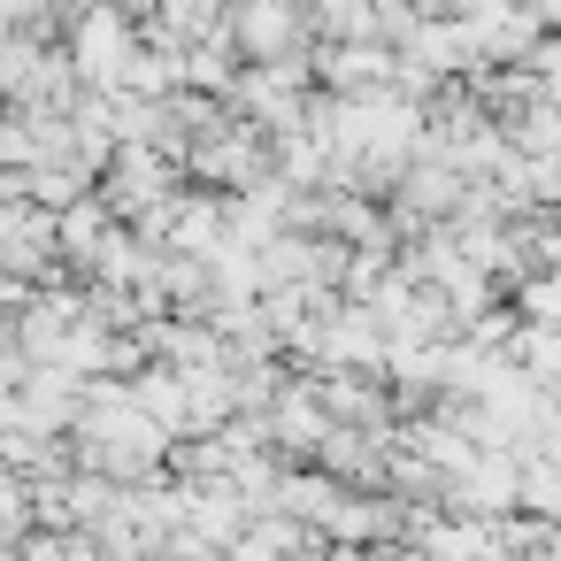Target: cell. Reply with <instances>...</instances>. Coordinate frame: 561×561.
<instances>
[{
	"instance_id": "obj_1",
	"label": "cell",
	"mask_w": 561,
	"mask_h": 561,
	"mask_svg": "<svg viewBox=\"0 0 561 561\" xmlns=\"http://www.w3.org/2000/svg\"><path fill=\"white\" fill-rule=\"evenodd\" d=\"M515 477H523V454L515 446H477L446 477V507H461V515H507L515 507Z\"/></svg>"
},
{
	"instance_id": "obj_2",
	"label": "cell",
	"mask_w": 561,
	"mask_h": 561,
	"mask_svg": "<svg viewBox=\"0 0 561 561\" xmlns=\"http://www.w3.org/2000/svg\"><path fill=\"white\" fill-rule=\"evenodd\" d=\"M323 431H331V408H323L316 377H285V385H277V400L262 408V438H270L277 454H308V461H316Z\"/></svg>"
},
{
	"instance_id": "obj_3",
	"label": "cell",
	"mask_w": 561,
	"mask_h": 561,
	"mask_svg": "<svg viewBox=\"0 0 561 561\" xmlns=\"http://www.w3.org/2000/svg\"><path fill=\"white\" fill-rule=\"evenodd\" d=\"M55 208L39 201H0V270H16V277H55Z\"/></svg>"
},
{
	"instance_id": "obj_4",
	"label": "cell",
	"mask_w": 561,
	"mask_h": 561,
	"mask_svg": "<svg viewBox=\"0 0 561 561\" xmlns=\"http://www.w3.org/2000/svg\"><path fill=\"white\" fill-rule=\"evenodd\" d=\"M124 62H131V32H124L116 16H93V24L78 32V70H85L93 85H124Z\"/></svg>"
},
{
	"instance_id": "obj_5",
	"label": "cell",
	"mask_w": 561,
	"mask_h": 561,
	"mask_svg": "<svg viewBox=\"0 0 561 561\" xmlns=\"http://www.w3.org/2000/svg\"><path fill=\"white\" fill-rule=\"evenodd\" d=\"M323 78H331L339 93H377V85L392 78V62H385L377 47H346V55H331V62H323Z\"/></svg>"
},
{
	"instance_id": "obj_6",
	"label": "cell",
	"mask_w": 561,
	"mask_h": 561,
	"mask_svg": "<svg viewBox=\"0 0 561 561\" xmlns=\"http://www.w3.org/2000/svg\"><path fill=\"white\" fill-rule=\"evenodd\" d=\"M507 293H515V316L523 323H561V270H530Z\"/></svg>"
},
{
	"instance_id": "obj_7",
	"label": "cell",
	"mask_w": 561,
	"mask_h": 561,
	"mask_svg": "<svg viewBox=\"0 0 561 561\" xmlns=\"http://www.w3.org/2000/svg\"><path fill=\"white\" fill-rule=\"evenodd\" d=\"M239 39H247V55H285V39H293V16H285V9H247Z\"/></svg>"
},
{
	"instance_id": "obj_8",
	"label": "cell",
	"mask_w": 561,
	"mask_h": 561,
	"mask_svg": "<svg viewBox=\"0 0 561 561\" xmlns=\"http://www.w3.org/2000/svg\"><path fill=\"white\" fill-rule=\"evenodd\" d=\"M24 369H32V362H24V346H16V331H0V400H9V392L24 385Z\"/></svg>"
},
{
	"instance_id": "obj_9",
	"label": "cell",
	"mask_w": 561,
	"mask_h": 561,
	"mask_svg": "<svg viewBox=\"0 0 561 561\" xmlns=\"http://www.w3.org/2000/svg\"><path fill=\"white\" fill-rule=\"evenodd\" d=\"M538 78H546L538 93H546V101H561V47H546V55H538Z\"/></svg>"
},
{
	"instance_id": "obj_10",
	"label": "cell",
	"mask_w": 561,
	"mask_h": 561,
	"mask_svg": "<svg viewBox=\"0 0 561 561\" xmlns=\"http://www.w3.org/2000/svg\"><path fill=\"white\" fill-rule=\"evenodd\" d=\"M538 16H561V0H538Z\"/></svg>"
},
{
	"instance_id": "obj_11",
	"label": "cell",
	"mask_w": 561,
	"mask_h": 561,
	"mask_svg": "<svg viewBox=\"0 0 561 561\" xmlns=\"http://www.w3.org/2000/svg\"><path fill=\"white\" fill-rule=\"evenodd\" d=\"M553 216H561V201H553Z\"/></svg>"
}]
</instances>
